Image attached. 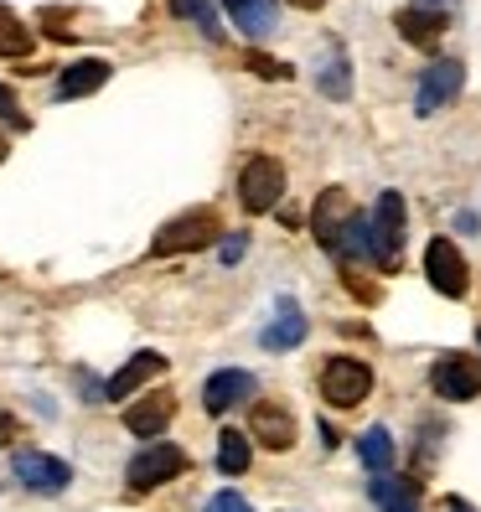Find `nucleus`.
Listing matches in <instances>:
<instances>
[{
    "mask_svg": "<svg viewBox=\"0 0 481 512\" xmlns=\"http://www.w3.org/2000/svg\"><path fill=\"white\" fill-rule=\"evenodd\" d=\"M218 233H223V218L213 213V207H192V213L171 218L156 238H150V254H156V259H166V254H192V249H207Z\"/></svg>",
    "mask_w": 481,
    "mask_h": 512,
    "instance_id": "obj_1",
    "label": "nucleus"
},
{
    "mask_svg": "<svg viewBox=\"0 0 481 512\" xmlns=\"http://www.w3.org/2000/svg\"><path fill=\"white\" fill-rule=\"evenodd\" d=\"M404 249V197L399 192H383L373 218H368V259L378 269H394Z\"/></svg>",
    "mask_w": 481,
    "mask_h": 512,
    "instance_id": "obj_2",
    "label": "nucleus"
},
{
    "mask_svg": "<svg viewBox=\"0 0 481 512\" xmlns=\"http://www.w3.org/2000/svg\"><path fill=\"white\" fill-rule=\"evenodd\" d=\"M321 394L332 409H357L373 394V368L357 363V357H332V363L321 368Z\"/></svg>",
    "mask_w": 481,
    "mask_h": 512,
    "instance_id": "obj_3",
    "label": "nucleus"
},
{
    "mask_svg": "<svg viewBox=\"0 0 481 512\" xmlns=\"http://www.w3.org/2000/svg\"><path fill=\"white\" fill-rule=\"evenodd\" d=\"M280 197H285V166L275 156H249L244 176H238V202H244V213H269Z\"/></svg>",
    "mask_w": 481,
    "mask_h": 512,
    "instance_id": "obj_4",
    "label": "nucleus"
},
{
    "mask_svg": "<svg viewBox=\"0 0 481 512\" xmlns=\"http://www.w3.org/2000/svg\"><path fill=\"white\" fill-rule=\"evenodd\" d=\"M430 383H435L440 399L471 404V399H481V363H476L471 352H445L440 363L430 368Z\"/></svg>",
    "mask_w": 481,
    "mask_h": 512,
    "instance_id": "obj_5",
    "label": "nucleus"
},
{
    "mask_svg": "<svg viewBox=\"0 0 481 512\" xmlns=\"http://www.w3.org/2000/svg\"><path fill=\"white\" fill-rule=\"evenodd\" d=\"M187 471V450L182 445H166V440H156V445H145L140 456L130 461V487L135 492H150V487H161V481H171V476H182Z\"/></svg>",
    "mask_w": 481,
    "mask_h": 512,
    "instance_id": "obj_6",
    "label": "nucleus"
},
{
    "mask_svg": "<svg viewBox=\"0 0 481 512\" xmlns=\"http://www.w3.org/2000/svg\"><path fill=\"white\" fill-rule=\"evenodd\" d=\"M466 88V63H456V57H440V63L425 68V78H419V94H414V109L419 114H435L445 104H456Z\"/></svg>",
    "mask_w": 481,
    "mask_h": 512,
    "instance_id": "obj_7",
    "label": "nucleus"
},
{
    "mask_svg": "<svg viewBox=\"0 0 481 512\" xmlns=\"http://www.w3.org/2000/svg\"><path fill=\"white\" fill-rule=\"evenodd\" d=\"M11 471H16V481L26 492H68V481H73V466L68 461H57V456H47V450H21V456L11 461Z\"/></svg>",
    "mask_w": 481,
    "mask_h": 512,
    "instance_id": "obj_8",
    "label": "nucleus"
},
{
    "mask_svg": "<svg viewBox=\"0 0 481 512\" xmlns=\"http://www.w3.org/2000/svg\"><path fill=\"white\" fill-rule=\"evenodd\" d=\"M425 275H430V285H435L440 295H450V300H461V295L471 290L466 259H461V249L450 244V238H430V249H425Z\"/></svg>",
    "mask_w": 481,
    "mask_h": 512,
    "instance_id": "obj_9",
    "label": "nucleus"
},
{
    "mask_svg": "<svg viewBox=\"0 0 481 512\" xmlns=\"http://www.w3.org/2000/svg\"><path fill=\"white\" fill-rule=\"evenodd\" d=\"M352 218H357V202H352L342 187H326V192L316 197V207H311V228H316V238H321L332 254H337V244H342V233L352 228Z\"/></svg>",
    "mask_w": 481,
    "mask_h": 512,
    "instance_id": "obj_10",
    "label": "nucleus"
},
{
    "mask_svg": "<svg viewBox=\"0 0 481 512\" xmlns=\"http://www.w3.org/2000/svg\"><path fill=\"white\" fill-rule=\"evenodd\" d=\"M254 373H244V368H223V373H213L202 383V409L207 414H228V409H238V404H249L254 399Z\"/></svg>",
    "mask_w": 481,
    "mask_h": 512,
    "instance_id": "obj_11",
    "label": "nucleus"
},
{
    "mask_svg": "<svg viewBox=\"0 0 481 512\" xmlns=\"http://www.w3.org/2000/svg\"><path fill=\"white\" fill-rule=\"evenodd\" d=\"M394 26H399V37H404L409 47H419V52H435L450 21H445V11H435V6H404V11L394 16Z\"/></svg>",
    "mask_w": 481,
    "mask_h": 512,
    "instance_id": "obj_12",
    "label": "nucleus"
},
{
    "mask_svg": "<svg viewBox=\"0 0 481 512\" xmlns=\"http://www.w3.org/2000/svg\"><path fill=\"white\" fill-rule=\"evenodd\" d=\"M156 373H166V357H161V352H135L130 363H125V368H119V373L99 388V399H130L135 388H140V383H150Z\"/></svg>",
    "mask_w": 481,
    "mask_h": 512,
    "instance_id": "obj_13",
    "label": "nucleus"
},
{
    "mask_svg": "<svg viewBox=\"0 0 481 512\" xmlns=\"http://www.w3.org/2000/svg\"><path fill=\"white\" fill-rule=\"evenodd\" d=\"M249 435H254L259 445H269V450H290V445H295V419H290V409H280V404H254Z\"/></svg>",
    "mask_w": 481,
    "mask_h": 512,
    "instance_id": "obj_14",
    "label": "nucleus"
},
{
    "mask_svg": "<svg viewBox=\"0 0 481 512\" xmlns=\"http://www.w3.org/2000/svg\"><path fill=\"white\" fill-rule=\"evenodd\" d=\"M223 6H228V21L254 42L280 26V0H223Z\"/></svg>",
    "mask_w": 481,
    "mask_h": 512,
    "instance_id": "obj_15",
    "label": "nucleus"
},
{
    "mask_svg": "<svg viewBox=\"0 0 481 512\" xmlns=\"http://www.w3.org/2000/svg\"><path fill=\"white\" fill-rule=\"evenodd\" d=\"M171 414H176V399L171 394H150V399H140V404H130L125 409V430L130 435H166V425H171Z\"/></svg>",
    "mask_w": 481,
    "mask_h": 512,
    "instance_id": "obj_16",
    "label": "nucleus"
},
{
    "mask_svg": "<svg viewBox=\"0 0 481 512\" xmlns=\"http://www.w3.org/2000/svg\"><path fill=\"white\" fill-rule=\"evenodd\" d=\"M104 83H109V63L104 57H83V63H68V73L57 78V99H83Z\"/></svg>",
    "mask_w": 481,
    "mask_h": 512,
    "instance_id": "obj_17",
    "label": "nucleus"
},
{
    "mask_svg": "<svg viewBox=\"0 0 481 512\" xmlns=\"http://www.w3.org/2000/svg\"><path fill=\"white\" fill-rule=\"evenodd\" d=\"M269 352H290V347H300L306 342V316H300V306L295 300H280V316L264 326V337H259Z\"/></svg>",
    "mask_w": 481,
    "mask_h": 512,
    "instance_id": "obj_18",
    "label": "nucleus"
},
{
    "mask_svg": "<svg viewBox=\"0 0 481 512\" xmlns=\"http://www.w3.org/2000/svg\"><path fill=\"white\" fill-rule=\"evenodd\" d=\"M357 461H363L373 476H388V471H394V435H388V430H363V435H357Z\"/></svg>",
    "mask_w": 481,
    "mask_h": 512,
    "instance_id": "obj_19",
    "label": "nucleus"
},
{
    "mask_svg": "<svg viewBox=\"0 0 481 512\" xmlns=\"http://www.w3.org/2000/svg\"><path fill=\"white\" fill-rule=\"evenodd\" d=\"M249 461H254L249 435H244V430H223V435H218V471H223V476H244Z\"/></svg>",
    "mask_w": 481,
    "mask_h": 512,
    "instance_id": "obj_20",
    "label": "nucleus"
},
{
    "mask_svg": "<svg viewBox=\"0 0 481 512\" xmlns=\"http://www.w3.org/2000/svg\"><path fill=\"white\" fill-rule=\"evenodd\" d=\"M373 497L383 502V512H419V492H414V481L373 476Z\"/></svg>",
    "mask_w": 481,
    "mask_h": 512,
    "instance_id": "obj_21",
    "label": "nucleus"
},
{
    "mask_svg": "<svg viewBox=\"0 0 481 512\" xmlns=\"http://www.w3.org/2000/svg\"><path fill=\"white\" fill-rule=\"evenodd\" d=\"M171 11L182 16V21H192L207 42H223V21L213 11V0H171Z\"/></svg>",
    "mask_w": 481,
    "mask_h": 512,
    "instance_id": "obj_22",
    "label": "nucleus"
},
{
    "mask_svg": "<svg viewBox=\"0 0 481 512\" xmlns=\"http://www.w3.org/2000/svg\"><path fill=\"white\" fill-rule=\"evenodd\" d=\"M321 94H332V99H347V57H342V47H332L326 52V68H321Z\"/></svg>",
    "mask_w": 481,
    "mask_h": 512,
    "instance_id": "obj_23",
    "label": "nucleus"
},
{
    "mask_svg": "<svg viewBox=\"0 0 481 512\" xmlns=\"http://www.w3.org/2000/svg\"><path fill=\"white\" fill-rule=\"evenodd\" d=\"M26 52H32V32H26L21 21L0 26V57H26Z\"/></svg>",
    "mask_w": 481,
    "mask_h": 512,
    "instance_id": "obj_24",
    "label": "nucleus"
},
{
    "mask_svg": "<svg viewBox=\"0 0 481 512\" xmlns=\"http://www.w3.org/2000/svg\"><path fill=\"white\" fill-rule=\"evenodd\" d=\"M249 68H254L259 78H290V73H295L290 63H275V57H264V52H249Z\"/></svg>",
    "mask_w": 481,
    "mask_h": 512,
    "instance_id": "obj_25",
    "label": "nucleus"
},
{
    "mask_svg": "<svg viewBox=\"0 0 481 512\" xmlns=\"http://www.w3.org/2000/svg\"><path fill=\"white\" fill-rule=\"evenodd\" d=\"M207 512H254V507L238 497V492H218L213 502H207Z\"/></svg>",
    "mask_w": 481,
    "mask_h": 512,
    "instance_id": "obj_26",
    "label": "nucleus"
},
{
    "mask_svg": "<svg viewBox=\"0 0 481 512\" xmlns=\"http://www.w3.org/2000/svg\"><path fill=\"white\" fill-rule=\"evenodd\" d=\"M244 249H249V238H244V233L228 238V244H223V264H238V259H244Z\"/></svg>",
    "mask_w": 481,
    "mask_h": 512,
    "instance_id": "obj_27",
    "label": "nucleus"
},
{
    "mask_svg": "<svg viewBox=\"0 0 481 512\" xmlns=\"http://www.w3.org/2000/svg\"><path fill=\"white\" fill-rule=\"evenodd\" d=\"M11 440H16V419L0 414V445H11Z\"/></svg>",
    "mask_w": 481,
    "mask_h": 512,
    "instance_id": "obj_28",
    "label": "nucleus"
},
{
    "mask_svg": "<svg viewBox=\"0 0 481 512\" xmlns=\"http://www.w3.org/2000/svg\"><path fill=\"white\" fill-rule=\"evenodd\" d=\"M11 156V140H6V130H0V161H6Z\"/></svg>",
    "mask_w": 481,
    "mask_h": 512,
    "instance_id": "obj_29",
    "label": "nucleus"
},
{
    "mask_svg": "<svg viewBox=\"0 0 481 512\" xmlns=\"http://www.w3.org/2000/svg\"><path fill=\"white\" fill-rule=\"evenodd\" d=\"M295 6H300V11H316V6H321V0H295Z\"/></svg>",
    "mask_w": 481,
    "mask_h": 512,
    "instance_id": "obj_30",
    "label": "nucleus"
},
{
    "mask_svg": "<svg viewBox=\"0 0 481 512\" xmlns=\"http://www.w3.org/2000/svg\"><path fill=\"white\" fill-rule=\"evenodd\" d=\"M11 21H16V16H11V11H6V6H0V26H11Z\"/></svg>",
    "mask_w": 481,
    "mask_h": 512,
    "instance_id": "obj_31",
    "label": "nucleus"
},
{
    "mask_svg": "<svg viewBox=\"0 0 481 512\" xmlns=\"http://www.w3.org/2000/svg\"><path fill=\"white\" fill-rule=\"evenodd\" d=\"M450 512H471V507H466V502H450Z\"/></svg>",
    "mask_w": 481,
    "mask_h": 512,
    "instance_id": "obj_32",
    "label": "nucleus"
},
{
    "mask_svg": "<svg viewBox=\"0 0 481 512\" xmlns=\"http://www.w3.org/2000/svg\"><path fill=\"white\" fill-rule=\"evenodd\" d=\"M425 6H435V11H440V6H445V0H425Z\"/></svg>",
    "mask_w": 481,
    "mask_h": 512,
    "instance_id": "obj_33",
    "label": "nucleus"
},
{
    "mask_svg": "<svg viewBox=\"0 0 481 512\" xmlns=\"http://www.w3.org/2000/svg\"><path fill=\"white\" fill-rule=\"evenodd\" d=\"M476 342H481V326H476Z\"/></svg>",
    "mask_w": 481,
    "mask_h": 512,
    "instance_id": "obj_34",
    "label": "nucleus"
}]
</instances>
